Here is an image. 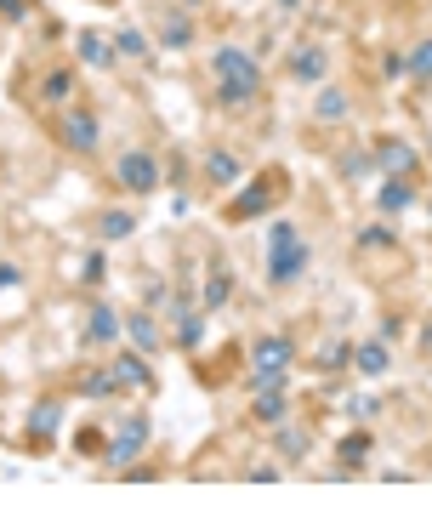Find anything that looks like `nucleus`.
Wrapping results in <instances>:
<instances>
[{"instance_id": "nucleus-1", "label": "nucleus", "mask_w": 432, "mask_h": 512, "mask_svg": "<svg viewBox=\"0 0 432 512\" xmlns=\"http://www.w3.org/2000/svg\"><path fill=\"white\" fill-rule=\"evenodd\" d=\"M211 80H216V109L222 114H251L256 103L268 97L262 63H256L245 46H216L211 52Z\"/></svg>"}, {"instance_id": "nucleus-2", "label": "nucleus", "mask_w": 432, "mask_h": 512, "mask_svg": "<svg viewBox=\"0 0 432 512\" xmlns=\"http://www.w3.org/2000/svg\"><path fill=\"white\" fill-rule=\"evenodd\" d=\"M290 188H296V183H290L285 165H262L256 177H245V183H239L228 200H222V211H216V217H222V228H245V222H262V217H273V211L290 200Z\"/></svg>"}, {"instance_id": "nucleus-3", "label": "nucleus", "mask_w": 432, "mask_h": 512, "mask_svg": "<svg viewBox=\"0 0 432 512\" xmlns=\"http://www.w3.org/2000/svg\"><path fill=\"white\" fill-rule=\"evenodd\" d=\"M307 262H313V245H307V234H302L290 217H273V222H268V262H262L268 285H273V291H290V285L307 274Z\"/></svg>"}, {"instance_id": "nucleus-4", "label": "nucleus", "mask_w": 432, "mask_h": 512, "mask_svg": "<svg viewBox=\"0 0 432 512\" xmlns=\"http://www.w3.org/2000/svg\"><path fill=\"white\" fill-rule=\"evenodd\" d=\"M353 114H359V97L353 86H336V80H324L313 86V103H307V131H313V143H336V131L353 126Z\"/></svg>"}, {"instance_id": "nucleus-5", "label": "nucleus", "mask_w": 432, "mask_h": 512, "mask_svg": "<svg viewBox=\"0 0 432 512\" xmlns=\"http://www.w3.org/2000/svg\"><path fill=\"white\" fill-rule=\"evenodd\" d=\"M52 143L74 160H97V148H103V114L91 109V103H69V109L52 114Z\"/></svg>"}, {"instance_id": "nucleus-6", "label": "nucleus", "mask_w": 432, "mask_h": 512, "mask_svg": "<svg viewBox=\"0 0 432 512\" xmlns=\"http://www.w3.org/2000/svg\"><path fill=\"white\" fill-rule=\"evenodd\" d=\"M23 103L40 114H57L69 103H80V63H46L35 80L23 74Z\"/></svg>"}, {"instance_id": "nucleus-7", "label": "nucleus", "mask_w": 432, "mask_h": 512, "mask_svg": "<svg viewBox=\"0 0 432 512\" xmlns=\"http://www.w3.org/2000/svg\"><path fill=\"white\" fill-rule=\"evenodd\" d=\"M296 365V336L290 330H268L251 342V387H285V370Z\"/></svg>"}, {"instance_id": "nucleus-8", "label": "nucleus", "mask_w": 432, "mask_h": 512, "mask_svg": "<svg viewBox=\"0 0 432 512\" xmlns=\"http://www.w3.org/2000/svg\"><path fill=\"white\" fill-rule=\"evenodd\" d=\"M165 183V160L154 154V148H126L120 160H114V188L120 194H131V200H148V194H160Z\"/></svg>"}, {"instance_id": "nucleus-9", "label": "nucleus", "mask_w": 432, "mask_h": 512, "mask_svg": "<svg viewBox=\"0 0 432 512\" xmlns=\"http://www.w3.org/2000/svg\"><path fill=\"white\" fill-rule=\"evenodd\" d=\"M148 439H154V421L143 416V410H131V399H126V416L108 427V467H131V461L148 450Z\"/></svg>"}, {"instance_id": "nucleus-10", "label": "nucleus", "mask_w": 432, "mask_h": 512, "mask_svg": "<svg viewBox=\"0 0 432 512\" xmlns=\"http://www.w3.org/2000/svg\"><path fill=\"white\" fill-rule=\"evenodd\" d=\"M154 46L160 52H194L199 46V23L188 6H177V0H165V6H154Z\"/></svg>"}, {"instance_id": "nucleus-11", "label": "nucleus", "mask_w": 432, "mask_h": 512, "mask_svg": "<svg viewBox=\"0 0 432 512\" xmlns=\"http://www.w3.org/2000/svg\"><path fill=\"white\" fill-rule=\"evenodd\" d=\"M108 370H114V382H120V399H154V393H160V376L148 365V353H137V348L114 353Z\"/></svg>"}, {"instance_id": "nucleus-12", "label": "nucleus", "mask_w": 432, "mask_h": 512, "mask_svg": "<svg viewBox=\"0 0 432 512\" xmlns=\"http://www.w3.org/2000/svg\"><path fill=\"white\" fill-rule=\"evenodd\" d=\"M370 154H376V177H415V183H421V154L410 148V137L376 131V137H370Z\"/></svg>"}, {"instance_id": "nucleus-13", "label": "nucleus", "mask_w": 432, "mask_h": 512, "mask_svg": "<svg viewBox=\"0 0 432 512\" xmlns=\"http://www.w3.org/2000/svg\"><path fill=\"white\" fill-rule=\"evenodd\" d=\"M199 183L211 188V194H234V188L245 183V160H239L228 143H211L199 154Z\"/></svg>"}, {"instance_id": "nucleus-14", "label": "nucleus", "mask_w": 432, "mask_h": 512, "mask_svg": "<svg viewBox=\"0 0 432 512\" xmlns=\"http://www.w3.org/2000/svg\"><path fill=\"white\" fill-rule=\"evenodd\" d=\"M285 80H296V86H324L330 80V46L324 40H296L285 52Z\"/></svg>"}, {"instance_id": "nucleus-15", "label": "nucleus", "mask_w": 432, "mask_h": 512, "mask_svg": "<svg viewBox=\"0 0 432 512\" xmlns=\"http://www.w3.org/2000/svg\"><path fill=\"white\" fill-rule=\"evenodd\" d=\"M126 336V319L108 308V302H91L86 308V325H80V348L86 353H103V348H114Z\"/></svg>"}, {"instance_id": "nucleus-16", "label": "nucleus", "mask_w": 432, "mask_h": 512, "mask_svg": "<svg viewBox=\"0 0 432 512\" xmlns=\"http://www.w3.org/2000/svg\"><path fill=\"white\" fill-rule=\"evenodd\" d=\"M234 262H228V256H211V262H205V285H199V308L205 313H216V308H228V302H234Z\"/></svg>"}, {"instance_id": "nucleus-17", "label": "nucleus", "mask_w": 432, "mask_h": 512, "mask_svg": "<svg viewBox=\"0 0 432 512\" xmlns=\"http://www.w3.org/2000/svg\"><path fill=\"white\" fill-rule=\"evenodd\" d=\"M268 439H273L279 467H296V461H307V450H313V427H307V421H279V427H268Z\"/></svg>"}, {"instance_id": "nucleus-18", "label": "nucleus", "mask_w": 432, "mask_h": 512, "mask_svg": "<svg viewBox=\"0 0 432 512\" xmlns=\"http://www.w3.org/2000/svg\"><path fill=\"white\" fill-rule=\"evenodd\" d=\"M330 171H336V183H364V177H376V154H370V143H342L330 148Z\"/></svg>"}, {"instance_id": "nucleus-19", "label": "nucleus", "mask_w": 432, "mask_h": 512, "mask_svg": "<svg viewBox=\"0 0 432 512\" xmlns=\"http://www.w3.org/2000/svg\"><path fill=\"white\" fill-rule=\"evenodd\" d=\"M120 319H126V342H131L137 353H148V359H154L165 342H171V336L160 330V319H154V308H131V313H120Z\"/></svg>"}, {"instance_id": "nucleus-20", "label": "nucleus", "mask_w": 432, "mask_h": 512, "mask_svg": "<svg viewBox=\"0 0 432 512\" xmlns=\"http://www.w3.org/2000/svg\"><path fill=\"white\" fill-rule=\"evenodd\" d=\"M245 421L251 427H279V421H290V393L285 387H256L251 404H245Z\"/></svg>"}, {"instance_id": "nucleus-21", "label": "nucleus", "mask_w": 432, "mask_h": 512, "mask_svg": "<svg viewBox=\"0 0 432 512\" xmlns=\"http://www.w3.org/2000/svg\"><path fill=\"white\" fill-rule=\"evenodd\" d=\"M353 251H359V256H404V245H398V228H393V217H376V222H364L359 234H353Z\"/></svg>"}, {"instance_id": "nucleus-22", "label": "nucleus", "mask_w": 432, "mask_h": 512, "mask_svg": "<svg viewBox=\"0 0 432 512\" xmlns=\"http://www.w3.org/2000/svg\"><path fill=\"white\" fill-rule=\"evenodd\" d=\"M415 200H421V183H415V177H381V188H376L381 217H404Z\"/></svg>"}, {"instance_id": "nucleus-23", "label": "nucleus", "mask_w": 432, "mask_h": 512, "mask_svg": "<svg viewBox=\"0 0 432 512\" xmlns=\"http://www.w3.org/2000/svg\"><path fill=\"white\" fill-rule=\"evenodd\" d=\"M239 359H245V348H239V342H222V348H216V359H199V365H194V376L205 387H228L239 376Z\"/></svg>"}, {"instance_id": "nucleus-24", "label": "nucleus", "mask_w": 432, "mask_h": 512, "mask_svg": "<svg viewBox=\"0 0 432 512\" xmlns=\"http://www.w3.org/2000/svg\"><path fill=\"white\" fill-rule=\"evenodd\" d=\"M91 234L103 239V245L131 239L137 234V211H126V205H103V211H91Z\"/></svg>"}, {"instance_id": "nucleus-25", "label": "nucleus", "mask_w": 432, "mask_h": 512, "mask_svg": "<svg viewBox=\"0 0 432 512\" xmlns=\"http://www.w3.org/2000/svg\"><path fill=\"white\" fill-rule=\"evenodd\" d=\"M108 40H114V57H120V63H154V52H160L154 35H143L137 23H120Z\"/></svg>"}, {"instance_id": "nucleus-26", "label": "nucleus", "mask_w": 432, "mask_h": 512, "mask_svg": "<svg viewBox=\"0 0 432 512\" xmlns=\"http://www.w3.org/2000/svg\"><path fill=\"white\" fill-rule=\"evenodd\" d=\"M307 370H319V376H342V370H353V342H347V336L319 342V348L307 353Z\"/></svg>"}, {"instance_id": "nucleus-27", "label": "nucleus", "mask_w": 432, "mask_h": 512, "mask_svg": "<svg viewBox=\"0 0 432 512\" xmlns=\"http://www.w3.org/2000/svg\"><path fill=\"white\" fill-rule=\"evenodd\" d=\"M69 387L80 393V399H91V404H114V399H120V382H114V370H108V365L80 370V376H74Z\"/></svg>"}, {"instance_id": "nucleus-28", "label": "nucleus", "mask_w": 432, "mask_h": 512, "mask_svg": "<svg viewBox=\"0 0 432 512\" xmlns=\"http://www.w3.org/2000/svg\"><path fill=\"white\" fill-rule=\"evenodd\" d=\"M57 421H63V399H40L35 410H29V450H52Z\"/></svg>"}, {"instance_id": "nucleus-29", "label": "nucleus", "mask_w": 432, "mask_h": 512, "mask_svg": "<svg viewBox=\"0 0 432 512\" xmlns=\"http://www.w3.org/2000/svg\"><path fill=\"white\" fill-rule=\"evenodd\" d=\"M74 57L86 63V69H114L120 57H114V40L103 35V29H80L74 35Z\"/></svg>"}, {"instance_id": "nucleus-30", "label": "nucleus", "mask_w": 432, "mask_h": 512, "mask_svg": "<svg viewBox=\"0 0 432 512\" xmlns=\"http://www.w3.org/2000/svg\"><path fill=\"white\" fill-rule=\"evenodd\" d=\"M353 370H359V376H370V382H376V376H387V370H393V342H381V336L353 342Z\"/></svg>"}, {"instance_id": "nucleus-31", "label": "nucleus", "mask_w": 432, "mask_h": 512, "mask_svg": "<svg viewBox=\"0 0 432 512\" xmlns=\"http://www.w3.org/2000/svg\"><path fill=\"white\" fill-rule=\"evenodd\" d=\"M370 450H376V439H370V427H359V433H347V439L336 444V456H342V467H336V473H342V478H347V473H359Z\"/></svg>"}, {"instance_id": "nucleus-32", "label": "nucleus", "mask_w": 432, "mask_h": 512, "mask_svg": "<svg viewBox=\"0 0 432 512\" xmlns=\"http://www.w3.org/2000/svg\"><path fill=\"white\" fill-rule=\"evenodd\" d=\"M410 80H415V92H432V35H421L410 46Z\"/></svg>"}, {"instance_id": "nucleus-33", "label": "nucleus", "mask_w": 432, "mask_h": 512, "mask_svg": "<svg viewBox=\"0 0 432 512\" xmlns=\"http://www.w3.org/2000/svg\"><path fill=\"white\" fill-rule=\"evenodd\" d=\"M74 456H97V461L108 456V433L97 427V421H86V427L74 433Z\"/></svg>"}, {"instance_id": "nucleus-34", "label": "nucleus", "mask_w": 432, "mask_h": 512, "mask_svg": "<svg viewBox=\"0 0 432 512\" xmlns=\"http://www.w3.org/2000/svg\"><path fill=\"white\" fill-rule=\"evenodd\" d=\"M29 18H35V0H0V23L18 29V23H29Z\"/></svg>"}, {"instance_id": "nucleus-35", "label": "nucleus", "mask_w": 432, "mask_h": 512, "mask_svg": "<svg viewBox=\"0 0 432 512\" xmlns=\"http://www.w3.org/2000/svg\"><path fill=\"white\" fill-rule=\"evenodd\" d=\"M381 74H387V80H410V52H381Z\"/></svg>"}, {"instance_id": "nucleus-36", "label": "nucleus", "mask_w": 432, "mask_h": 512, "mask_svg": "<svg viewBox=\"0 0 432 512\" xmlns=\"http://www.w3.org/2000/svg\"><path fill=\"white\" fill-rule=\"evenodd\" d=\"M404 330H410V319H404V313H381V342H398V336H404Z\"/></svg>"}, {"instance_id": "nucleus-37", "label": "nucleus", "mask_w": 432, "mask_h": 512, "mask_svg": "<svg viewBox=\"0 0 432 512\" xmlns=\"http://www.w3.org/2000/svg\"><path fill=\"white\" fill-rule=\"evenodd\" d=\"M279 473H285V467H273V461H262V467H245V478H251V484H273Z\"/></svg>"}, {"instance_id": "nucleus-38", "label": "nucleus", "mask_w": 432, "mask_h": 512, "mask_svg": "<svg viewBox=\"0 0 432 512\" xmlns=\"http://www.w3.org/2000/svg\"><path fill=\"white\" fill-rule=\"evenodd\" d=\"M415 353H421V365H432V319H421V342H415Z\"/></svg>"}, {"instance_id": "nucleus-39", "label": "nucleus", "mask_w": 432, "mask_h": 512, "mask_svg": "<svg viewBox=\"0 0 432 512\" xmlns=\"http://www.w3.org/2000/svg\"><path fill=\"white\" fill-rule=\"evenodd\" d=\"M80 279H86V285H103V256H97V251L86 256V274H80Z\"/></svg>"}, {"instance_id": "nucleus-40", "label": "nucleus", "mask_w": 432, "mask_h": 512, "mask_svg": "<svg viewBox=\"0 0 432 512\" xmlns=\"http://www.w3.org/2000/svg\"><path fill=\"white\" fill-rule=\"evenodd\" d=\"M12 285H23V274L12 268V262H0V291H12Z\"/></svg>"}, {"instance_id": "nucleus-41", "label": "nucleus", "mask_w": 432, "mask_h": 512, "mask_svg": "<svg viewBox=\"0 0 432 512\" xmlns=\"http://www.w3.org/2000/svg\"><path fill=\"white\" fill-rule=\"evenodd\" d=\"M307 0H279V12H302Z\"/></svg>"}, {"instance_id": "nucleus-42", "label": "nucleus", "mask_w": 432, "mask_h": 512, "mask_svg": "<svg viewBox=\"0 0 432 512\" xmlns=\"http://www.w3.org/2000/svg\"><path fill=\"white\" fill-rule=\"evenodd\" d=\"M177 6H188V12H199V6H211V0H177Z\"/></svg>"}, {"instance_id": "nucleus-43", "label": "nucleus", "mask_w": 432, "mask_h": 512, "mask_svg": "<svg viewBox=\"0 0 432 512\" xmlns=\"http://www.w3.org/2000/svg\"><path fill=\"white\" fill-rule=\"evenodd\" d=\"M393 6H421V0H393Z\"/></svg>"}, {"instance_id": "nucleus-44", "label": "nucleus", "mask_w": 432, "mask_h": 512, "mask_svg": "<svg viewBox=\"0 0 432 512\" xmlns=\"http://www.w3.org/2000/svg\"><path fill=\"white\" fill-rule=\"evenodd\" d=\"M97 6H120V0H97Z\"/></svg>"}]
</instances>
